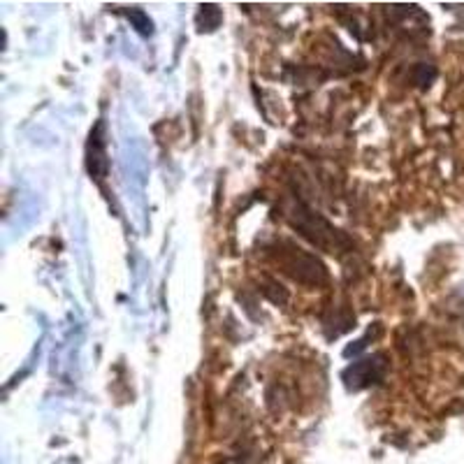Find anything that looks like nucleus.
<instances>
[{"mask_svg": "<svg viewBox=\"0 0 464 464\" xmlns=\"http://www.w3.org/2000/svg\"><path fill=\"white\" fill-rule=\"evenodd\" d=\"M130 19L135 21V26H137V30H142V33H151V21L142 14V12H137V10L130 12Z\"/></svg>", "mask_w": 464, "mask_h": 464, "instance_id": "1", "label": "nucleus"}]
</instances>
